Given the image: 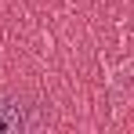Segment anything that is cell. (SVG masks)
Here are the masks:
<instances>
[{
    "label": "cell",
    "instance_id": "1",
    "mask_svg": "<svg viewBox=\"0 0 134 134\" xmlns=\"http://www.w3.org/2000/svg\"><path fill=\"white\" fill-rule=\"evenodd\" d=\"M44 123V109L25 94H0V134H25Z\"/></svg>",
    "mask_w": 134,
    "mask_h": 134
}]
</instances>
